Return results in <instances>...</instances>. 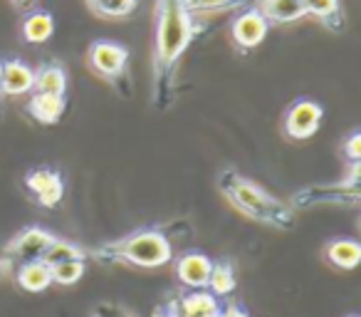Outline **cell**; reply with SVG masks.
Instances as JSON below:
<instances>
[{"label":"cell","mask_w":361,"mask_h":317,"mask_svg":"<svg viewBox=\"0 0 361 317\" xmlns=\"http://www.w3.org/2000/svg\"><path fill=\"white\" fill-rule=\"evenodd\" d=\"M87 67L94 77L104 80L106 85L114 87L119 95H131V72H129V62H131V50L119 40H99L90 42L85 52Z\"/></svg>","instance_id":"obj_5"},{"label":"cell","mask_w":361,"mask_h":317,"mask_svg":"<svg viewBox=\"0 0 361 317\" xmlns=\"http://www.w3.org/2000/svg\"><path fill=\"white\" fill-rule=\"evenodd\" d=\"M247 3H250V0H188V11L196 18H203V16H216V13H226V11H240Z\"/></svg>","instance_id":"obj_24"},{"label":"cell","mask_w":361,"mask_h":317,"mask_svg":"<svg viewBox=\"0 0 361 317\" xmlns=\"http://www.w3.org/2000/svg\"><path fill=\"white\" fill-rule=\"evenodd\" d=\"M87 270V261H65L50 265V275H52V285H62V287H72L82 280Z\"/></svg>","instance_id":"obj_23"},{"label":"cell","mask_w":361,"mask_h":317,"mask_svg":"<svg viewBox=\"0 0 361 317\" xmlns=\"http://www.w3.org/2000/svg\"><path fill=\"white\" fill-rule=\"evenodd\" d=\"M55 233L47 231L42 226H27L23 231H18L11 241L6 243L3 248V258H0V265L3 270H13L16 265L20 263H27V261H40L42 253L47 251L52 241H55Z\"/></svg>","instance_id":"obj_6"},{"label":"cell","mask_w":361,"mask_h":317,"mask_svg":"<svg viewBox=\"0 0 361 317\" xmlns=\"http://www.w3.org/2000/svg\"><path fill=\"white\" fill-rule=\"evenodd\" d=\"M87 248H82L80 243L75 241H65V238L57 236L55 241L47 246V251L42 253L40 261L45 265H57V263H65V261H87Z\"/></svg>","instance_id":"obj_22"},{"label":"cell","mask_w":361,"mask_h":317,"mask_svg":"<svg viewBox=\"0 0 361 317\" xmlns=\"http://www.w3.org/2000/svg\"><path fill=\"white\" fill-rule=\"evenodd\" d=\"M324 261L336 270H354L361 263V243L354 238H331L324 246Z\"/></svg>","instance_id":"obj_18"},{"label":"cell","mask_w":361,"mask_h":317,"mask_svg":"<svg viewBox=\"0 0 361 317\" xmlns=\"http://www.w3.org/2000/svg\"><path fill=\"white\" fill-rule=\"evenodd\" d=\"M23 186L42 208H57L65 198V177L55 167H32L23 177Z\"/></svg>","instance_id":"obj_9"},{"label":"cell","mask_w":361,"mask_h":317,"mask_svg":"<svg viewBox=\"0 0 361 317\" xmlns=\"http://www.w3.org/2000/svg\"><path fill=\"white\" fill-rule=\"evenodd\" d=\"M198 35V18L188 0H154V45H151V104L169 112L178 97V72Z\"/></svg>","instance_id":"obj_1"},{"label":"cell","mask_w":361,"mask_h":317,"mask_svg":"<svg viewBox=\"0 0 361 317\" xmlns=\"http://www.w3.org/2000/svg\"><path fill=\"white\" fill-rule=\"evenodd\" d=\"M87 256L102 265H129L154 270L173 261V241H171L169 228L144 226L121 238H111V241L90 248Z\"/></svg>","instance_id":"obj_3"},{"label":"cell","mask_w":361,"mask_h":317,"mask_svg":"<svg viewBox=\"0 0 361 317\" xmlns=\"http://www.w3.org/2000/svg\"><path fill=\"white\" fill-rule=\"evenodd\" d=\"M0 275H3V265H0Z\"/></svg>","instance_id":"obj_29"},{"label":"cell","mask_w":361,"mask_h":317,"mask_svg":"<svg viewBox=\"0 0 361 317\" xmlns=\"http://www.w3.org/2000/svg\"><path fill=\"white\" fill-rule=\"evenodd\" d=\"M67 109V97L60 95H40V92H30L25 102V112L30 119H35L42 126H52L65 116Z\"/></svg>","instance_id":"obj_15"},{"label":"cell","mask_w":361,"mask_h":317,"mask_svg":"<svg viewBox=\"0 0 361 317\" xmlns=\"http://www.w3.org/2000/svg\"><path fill=\"white\" fill-rule=\"evenodd\" d=\"M213 261L201 251H186L176 258V277L186 290H206Z\"/></svg>","instance_id":"obj_10"},{"label":"cell","mask_w":361,"mask_h":317,"mask_svg":"<svg viewBox=\"0 0 361 317\" xmlns=\"http://www.w3.org/2000/svg\"><path fill=\"white\" fill-rule=\"evenodd\" d=\"M305 3V13L307 18H314L324 30L334 32H344L346 28V13L341 0H302Z\"/></svg>","instance_id":"obj_16"},{"label":"cell","mask_w":361,"mask_h":317,"mask_svg":"<svg viewBox=\"0 0 361 317\" xmlns=\"http://www.w3.org/2000/svg\"><path fill=\"white\" fill-rule=\"evenodd\" d=\"M361 201V162L349 164V174L341 181L329 184H310L290 196L292 211H312L319 206H341L356 208Z\"/></svg>","instance_id":"obj_4"},{"label":"cell","mask_w":361,"mask_h":317,"mask_svg":"<svg viewBox=\"0 0 361 317\" xmlns=\"http://www.w3.org/2000/svg\"><path fill=\"white\" fill-rule=\"evenodd\" d=\"M67 82H70L67 67L60 60H47L32 67V92L67 97Z\"/></svg>","instance_id":"obj_14"},{"label":"cell","mask_w":361,"mask_h":317,"mask_svg":"<svg viewBox=\"0 0 361 317\" xmlns=\"http://www.w3.org/2000/svg\"><path fill=\"white\" fill-rule=\"evenodd\" d=\"M324 121V107L310 97H300L285 109L282 116V131L292 141H307L319 131Z\"/></svg>","instance_id":"obj_7"},{"label":"cell","mask_w":361,"mask_h":317,"mask_svg":"<svg viewBox=\"0 0 361 317\" xmlns=\"http://www.w3.org/2000/svg\"><path fill=\"white\" fill-rule=\"evenodd\" d=\"M341 156H344L349 164L361 162V131L354 129L341 139Z\"/></svg>","instance_id":"obj_25"},{"label":"cell","mask_w":361,"mask_h":317,"mask_svg":"<svg viewBox=\"0 0 361 317\" xmlns=\"http://www.w3.org/2000/svg\"><path fill=\"white\" fill-rule=\"evenodd\" d=\"M216 186L221 196L247 221L260 223L272 231H292L297 226V213L290 208V203L272 196L267 189H262L252 179L243 177L238 169H221Z\"/></svg>","instance_id":"obj_2"},{"label":"cell","mask_w":361,"mask_h":317,"mask_svg":"<svg viewBox=\"0 0 361 317\" xmlns=\"http://www.w3.org/2000/svg\"><path fill=\"white\" fill-rule=\"evenodd\" d=\"M13 8H18V11H27V8H32L37 3V0H8Z\"/></svg>","instance_id":"obj_27"},{"label":"cell","mask_w":361,"mask_h":317,"mask_svg":"<svg viewBox=\"0 0 361 317\" xmlns=\"http://www.w3.org/2000/svg\"><path fill=\"white\" fill-rule=\"evenodd\" d=\"M235 287H238V273H235V265H233L231 258L213 261L211 277H208L206 290L213 292L216 297H228L235 292Z\"/></svg>","instance_id":"obj_20"},{"label":"cell","mask_w":361,"mask_h":317,"mask_svg":"<svg viewBox=\"0 0 361 317\" xmlns=\"http://www.w3.org/2000/svg\"><path fill=\"white\" fill-rule=\"evenodd\" d=\"M173 305L180 317H221L223 305L221 297L208 290H183L173 297Z\"/></svg>","instance_id":"obj_13"},{"label":"cell","mask_w":361,"mask_h":317,"mask_svg":"<svg viewBox=\"0 0 361 317\" xmlns=\"http://www.w3.org/2000/svg\"><path fill=\"white\" fill-rule=\"evenodd\" d=\"M55 35V16L42 6H32L20 18V37L27 45H42Z\"/></svg>","instance_id":"obj_11"},{"label":"cell","mask_w":361,"mask_h":317,"mask_svg":"<svg viewBox=\"0 0 361 317\" xmlns=\"http://www.w3.org/2000/svg\"><path fill=\"white\" fill-rule=\"evenodd\" d=\"M32 92V67L20 57L3 60L0 70V95L3 97H20Z\"/></svg>","instance_id":"obj_12"},{"label":"cell","mask_w":361,"mask_h":317,"mask_svg":"<svg viewBox=\"0 0 361 317\" xmlns=\"http://www.w3.org/2000/svg\"><path fill=\"white\" fill-rule=\"evenodd\" d=\"M252 6L262 13L270 25H290L302 18H307L302 0H255Z\"/></svg>","instance_id":"obj_17"},{"label":"cell","mask_w":361,"mask_h":317,"mask_svg":"<svg viewBox=\"0 0 361 317\" xmlns=\"http://www.w3.org/2000/svg\"><path fill=\"white\" fill-rule=\"evenodd\" d=\"M85 6L99 20H126L139 11V0H85Z\"/></svg>","instance_id":"obj_21"},{"label":"cell","mask_w":361,"mask_h":317,"mask_svg":"<svg viewBox=\"0 0 361 317\" xmlns=\"http://www.w3.org/2000/svg\"><path fill=\"white\" fill-rule=\"evenodd\" d=\"M0 70H3V57H0Z\"/></svg>","instance_id":"obj_28"},{"label":"cell","mask_w":361,"mask_h":317,"mask_svg":"<svg viewBox=\"0 0 361 317\" xmlns=\"http://www.w3.org/2000/svg\"><path fill=\"white\" fill-rule=\"evenodd\" d=\"M154 317H180V315H178V310H176L173 300H171V302H166V305L156 307V310H154Z\"/></svg>","instance_id":"obj_26"},{"label":"cell","mask_w":361,"mask_h":317,"mask_svg":"<svg viewBox=\"0 0 361 317\" xmlns=\"http://www.w3.org/2000/svg\"><path fill=\"white\" fill-rule=\"evenodd\" d=\"M228 32H231V42L235 45V50L247 55V52L262 45V40L270 32V23L262 18V13L255 6H245L235 13Z\"/></svg>","instance_id":"obj_8"},{"label":"cell","mask_w":361,"mask_h":317,"mask_svg":"<svg viewBox=\"0 0 361 317\" xmlns=\"http://www.w3.org/2000/svg\"><path fill=\"white\" fill-rule=\"evenodd\" d=\"M13 275L20 290L25 292H45L52 285L50 265H45L42 261H27L13 268Z\"/></svg>","instance_id":"obj_19"},{"label":"cell","mask_w":361,"mask_h":317,"mask_svg":"<svg viewBox=\"0 0 361 317\" xmlns=\"http://www.w3.org/2000/svg\"><path fill=\"white\" fill-rule=\"evenodd\" d=\"M346 317H359V315H346Z\"/></svg>","instance_id":"obj_30"}]
</instances>
